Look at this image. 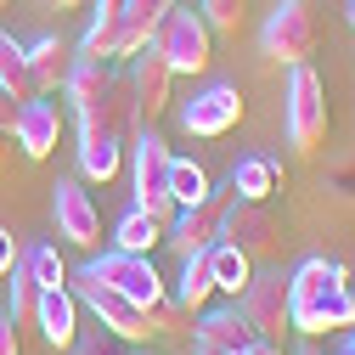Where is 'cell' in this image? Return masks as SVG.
<instances>
[{
	"label": "cell",
	"mask_w": 355,
	"mask_h": 355,
	"mask_svg": "<svg viewBox=\"0 0 355 355\" xmlns=\"http://www.w3.org/2000/svg\"><path fill=\"white\" fill-rule=\"evenodd\" d=\"M119 12H124V0H96L91 28H85V40H79V57H113V46H119Z\"/></svg>",
	"instance_id": "26"
},
{
	"label": "cell",
	"mask_w": 355,
	"mask_h": 355,
	"mask_svg": "<svg viewBox=\"0 0 355 355\" xmlns=\"http://www.w3.org/2000/svg\"><path fill=\"white\" fill-rule=\"evenodd\" d=\"M107 85H113V68H107V57H73V68H68V85H62V96H68V107H73V119H79V136L102 124Z\"/></svg>",
	"instance_id": "14"
},
{
	"label": "cell",
	"mask_w": 355,
	"mask_h": 355,
	"mask_svg": "<svg viewBox=\"0 0 355 355\" xmlns=\"http://www.w3.org/2000/svg\"><path fill=\"white\" fill-rule=\"evenodd\" d=\"M73 299L91 310V316L113 333V338H124V344H147L153 338V322H147V310L136 304V299H124L119 288H107V282H96L91 271H79L73 277Z\"/></svg>",
	"instance_id": "5"
},
{
	"label": "cell",
	"mask_w": 355,
	"mask_h": 355,
	"mask_svg": "<svg viewBox=\"0 0 355 355\" xmlns=\"http://www.w3.org/2000/svg\"><path fill=\"white\" fill-rule=\"evenodd\" d=\"M338 181H344V187H349V192H344V198H355V164H344V169H338Z\"/></svg>",
	"instance_id": "37"
},
{
	"label": "cell",
	"mask_w": 355,
	"mask_h": 355,
	"mask_svg": "<svg viewBox=\"0 0 355 355\" xmlns=\"http://www.w3.org/2000/svg\"><path fill=\"white\" fill-rule=\"evenodd\" d=\"M209 293H214V265H209V248H203V254H187V259H181V282H175V299H181L187 316H198V310L209 304Z\"/></svg>",
	"instance_id": "22"
},
{
	"label": "cell",
	"mask_w": 355,
	"mask_h": 355,
	"mask_svg": "<svg viewBox=\"0 0 355 355\" xmlns=\"http://www.w3.org/2000/svg\"><path fill=\"white\" fill-rule=\"evenodd\" d=\"M237 355H282V344H271V338H248Z\"/></svg>",
	"instance_id": "35"
},
{
	"label": "cell",
	"mask_w": 355,
	"mask_h": 355,
	"mask_svg": "<svg viewBox=\"0 0 355 355\" xmlns=\"http://www.w3.org/2000/svg\"><path fill=\"white\" fill-rule=\"evenodd\" d=\"M0 355H23V333L12 316H0Z\"/></svg>",
	"instance_id": "34"
},
{
	"label": "cell",
	"mask_w": 355,
	"mask_h": 355,
	"mask_svg": "<svg viewBox=\"0 0 355 355\" xmlns=\"http://www.w3.org/2000/svg\"><path fill=\"white\" fill-rule=\"evenodd\" d=\"M0 6H12V0H0Z\"/></svg>",
	"instance_id": "43"
},
{
	"label": "cell",
	"mask_w": 355,
	"mask_h": 355,
	"mask_svg": "<svg viewBox=\"0 0 355 355\" xmlns=\"http://www.w3.org/2000/svg\"><path fill=\"white\" fill-rule=\"evenodd\" d=\"M344 17H349V28H355V0H344Z\"/></svg>",
	"instance_id": "38"
},
{
	"label": "cell",
	"mask_w": 355,
	"mask_h": 355,
	"mask_svg": "<svg viewBox=\"0 0 355 355\" xmlns=\"http://www.w3.org/2000/svg\"><path fill=\"white\" fill-rule=\"evenodd\" d=\"M153 46L164 51V62H169L175 73H203V68L214 62V28L203 23V12H192V6L175 0L169 17H164L158 34H153Z\"/></svg>",
	"instance_id": "4"
},
{
	"label": "cell",
	"mask_w": 355,
	"mask_h": 355,
	"mask_svg": "<svg viewBox=\"0 0 355 355\" xmlns=\"http://www.w3.org/2000/svg\"><path fill=\"white\" fill-rule=\"evenodd\" d=\"M124 169V141L119 136H79V175L85 181H113Z\"/></svg>",
	"instance_id": "21"
},
{
	"label": "cell",
	"mask_w": 355,
	"mask_h": 355,
	"mask_svg": "<svg viewBox=\"0 0 355 355\" xmlns=\"http://www.w3.org/2000/svg\"><path fill=\"white\" fill-rule=\"evenodd\" d=\"M237 124H243V91L237 85H203V91L181 107V130L187 136H203V141L226 136Z\"/></svg>",
	"instance_id": "12"
},
{
	"label": "cell",
	"mask_w": 355,
	"mask_h": 355,
	"mask_svg": "<svg viewBox=\"0 0 355 355\" xmlns=\"http://www.w3.org/2000/svg\"><path fill=\"white\" fill-rule=\"evenodd\" d=\"M209 265H214V293H243L248 288V277H254V259L237 248V243H214L209 248Z\"/></svg>",
	"instance_id": "25"
},
{
	"label": "cell",
	"mask_w": 355,
	"mask_h": 355,
	"mask_svg": "<svg viewBox=\"0 0 355 355\" xmlns=\"http://www.w3.org/2000/svg\"><path fill=\"white\" fill-rule=\"evenodd\" d=\"M73 355H130V344H124V338H113L107 327H96V333L73 338Z\"/></svg>",
	"instance_id": "32"
},
{
	"label": "cell",
	"mask_w": 355,
	"mask_h": 355,
	"mask_svg": "<svg viewBox=\"0 0 355 355\" xmlns=\"http://www.w3.org/2000/svg\"><path fill=\"white\" fill-rule=\"evenodd\" d=\"M12 265H23V248H17V237L0 226V277H12Z\"/></svg>",
	"instance_id": "33"
},
{
	"label": "cell",
	"mask_w": 355,
	"mask_h": 355,
	"mask_svg": "<svg viewBox=\"0 0 355 355\" xmlns=\"http://www.w3.org/2000/svg\"><path fill=\"white\" fill-rule=\"evenodd\" d=\"M327 141V85L310 62L288 68V147L316 153Z\"/></svg>",
	"instance_id": "3"
},
{
	"label": "cell",
	"mask_w": 355,
	"mask_h": 355,
	"mask_svg": "<svg viewBox=\"0 0 355 355\" xmlns=\"http://www.w3.org/2000/svg\"><path fill=\"white\" fill-rule=\"evenodd\" d=\"M57 136H62V107H57V96H28V102L17 107L12 141L40 164V158H51V153H57Z\"/></svg>",
	"instance_id": "15"
},
{
	"label": "cell",
	"mask_w": 355,
	"mask_h": 355,
	"mask_svg": "<svg viewBox=\"0 0 355 355\" xmlns=\"http://www.w3.org/2000/svg\"><path fill=\"white\" fill-rule=\"evenodd\" d=\"M169 141L158 136L153 124L136 130V147H130V187H136V209L158 214V220H175V198H169Z\"/></svg>",
	"instance_id": "2"
},
{
	"label": "cell",
	"mask_w": 355,
	"mask_h": 355,
	"mask_svg": "<svg viewBox=\"0 0 355 355\" xmlns=\"http://www.w3.org/2000/svg\"><path fill=\"white\" fill-rule=\"evenodd\" d=\"M96 282H107V288H119L124 299H136L141 310H153L169 288H164V277H158V265H153V254H124V248H113V254H102V259H91L85 265Z\"/></svg>",
	"instance_id": "9"
},
{
	"label": "cell",
	"mask_w": 355,
	"mask_h": 355,
	"mask_svg": "<svg viewBox=\"0 0 355 355\" xmlns=\"http://www.w3.org/2000/svg\"><path fill=\"white\" fill-rule=\"evenodd\" d=\"M288 310H293V333H333V327H355V293L344 265L333 259H304L288 277Z\"/></svg>",
	"instance_id": "1"
},
{
	"label": "cell",
	"mask_w": 355,
	"mask_h": 355,
	"mask_svg": "<svg viewBox=\"0 0 355 355\" xmlns=\"http://www.w3.org/2000/svg\"><path fill=\"white\" fill-rule=\"evenodd\" d=\"M237 192L226 187V192H209L203 203H187V209H175V220H169V248L175 254H203V248H214L220 243V214H226V203H232Z\"/></svg>",
	"instance_id": "11"
},
{
	"label": "cell",
	"mask_w": 355,
	"mask_h": 355,
	"mask_svg": "<svg viewBox=\"0 0 355 355\" xmlns=\"http://www.w3.org/2000/svg\"><path fill=\"white\" fill-rule=\"evenodd\" d=\"M147 322H153V333H187V322H192V316L181 310V299H169V293H164V299L147 310Z\"/></svg>",
	"instance_id": "31"
},
{
	"label": "cell",
	"mask_w": 355,
	"mask_h": 355,
	"mask_svg": "<svg viewBox=\"0 0 355 355\" xmlns=\"http://www.w3.org/2000/svg\"><path fill=\"white\" fill-rule=\"evenodd\" d=\"M192 338L198 344H214V349H243L248 338H254V327L243 322V310L237 304H220V310H198V327H192Z\"/></svg>",
	"instance_id": "19"
},
{
	"label": "cell",
	"mask_w": 355,
	"mask_h": 355,
	"mask_svg": "<svg viewBox=\"0 0 355 355\" xmlns=\"http://www.w3.org/2000/svg\"><path fill=\"white\" fill-rule=\"evenodd\" d=\"M34 327H40V338H46L51 349H73V338H79V299H73V288H46L40 293Z\"/></svg>",
	"instance_id": "17"
},
{
	"label": "cell",
	"mask_w": 355,
	"mask_h": 355,
	"mask_svg": "<svg viewBox=\"0 0 355 355\" xmlns=\"http://www.w3.org/2000/svg\"><path fill=\"white\" fill-rule=\"evenodd\" d=\"M119 248L124 254H153L164 237H169V220H158V214H147V209H130L124 220H119Z\"/></svg>",
	"instance_id": "24"
},
{
	"label": "cell",
	"mask_w": 355,
	"mask_h": 355,
	"mask_svg": "<svg viewBox=\"0 0 355 355\" xmlns=\"http://www.w3.org/2000/svg\"><path fill=\"white\" fill-rule=\"evenodd\" d=\"M51 220H57V237L73 243V248H96L102 243V214L91 203L79 181H57L51 187Z\"/></svg>",
	"instance_id": "13"
},
{
	"label": "cell",
	"mask_w": 355,
	"mask_h": 355,
	"mask_svg": "<svg viewBox=\"0 0 355 355\" xmlns=\"http://www.w3.org/2000/svg\"><path fill=\"white\" fill-rule=\"evenodd\" d=\"M169 6L175 0H124V12H119V46H113V57H136L147 40L158 34V23L169 17Z\"/></svg>",
	"instance_id": "18"
},
{
	"label": "cell",
	"mask_w": 355,
	"mask_h": 355,
	"mask_svg": "<svg viewBox=\"0 0 355 355\" xmlns=\"http://www.w3.org/2000/svg\"><path fill=\"white\" fill-rule=\"evenodd\" d=\"M304 355H322V349H304Z\"/></svg>",
	"instance_id": "42"
},
{
	"label": "cell",
	"mask_w": 355,
	"mask_h": 355,
	"mask_svg": "<svg viewBox=\"0 0 355 355\" xmlns=\"http://www.w3.org/2000/svg\"><path fill=\"white\" fill-rule=\"evenodd\" d=\"M220 243H237L248 259H271L282 248V220L254 198H232L220 214Z\"/></svg>",
	"instance_id": "8"
},
{
	"label": "cell",
	"mask_w": 355,
	"mask_h": 355,
	"mask_svg": "<svg viewBox=\"0 0 355 355\" xmlns=\"http://www.w3.org/2000/svg\"><path fill=\"white\" fill-rule=\"evenodd\" d=\"M6 141H12V130H0V158H6Z\"/></svg>",
	"instance_id": "40"
},
{
	"label": "cell",
	"mask_w": 355,
	"mask_h": 355,
	"mask_svg": "<svg viewBox=\"0 0 355 355\" xmlns=\"http://www.w3.org/2000/svg\"><path fill=\"white\" fill-rule=\"evenodd\" d=\"M12 124H17V102L0 91V130H12Z\"/></svg>",
	"instance_id": "36"
},
{
	"label": "cell",
	"mask_w": 355,
	"mask_h": 355,
	"mask_svg": "<svg viewBox=\"0 0 355 355\" xmlns=\"http://www.w3.org/2000/svg\"><path fill=\"white\" fill-rule=\"evenodd\" d=\"M237 310H243V322L254 327V338H271L282 344L293 333V310H288V277L282 271H254L248 288L237 293Z\"/></svg>",
	"instance_id": "6"
},
{
	"label": "cell",
	"mask_w": 355,
	"mask_h": 355,
	"mask_svg": "<svg viewBox=\"0 0 355 355\" xmlns=\"http://www.w3.org/2000/svg\"><path fill=\"white\" fill-rule=\"evenodd\" d=\"M214 187H209V169L198 164V158H175L169 164V198H175V209H187V203H203Z\"/></svg>",
	"instance_id": "27"
},
{
	"label": "cell",
	"mask_w": 355,
	"mask_h": 355,
	"mask_svg": "<svg viewBox=\"0 0 355 355\" xmlns=\"http://www.w3.org/2000/svg\"><path fill=\"white\" fill-rule=\"evenodd\" d=\"M40 288L34 277H28V265H12V322L17 327H34V310H40Z\"/></svg>",
	"instance_id": "29"
},
{
	"label": "cell",
	"mask_w": 355,
	"mask_h": 355,
	"mask_svg": "<svg viewBox=\"0 0 355 355\" xmlns=\"http://www.w3.org/2000/svg\"><path fill=\"white\" fill-rule=\"evenodd\" d=\"M243 6H248V0H198V12H203V23H209L214 34H237Z\"/></svg>",
	"instance_id": "30"
},
{
	"label": "cell",
	"mask_w": 355,
	"mask_h": 355,
	"mask_svg": "<svg viewBox=\"0 0 355 355\" xmlns=\"http://www.w3.org/2000/svg\"><path fill=\"white\" fill-rule=\"evenodd\" d=\"M338 355H355V333H349V338H344V349H338Z\"/></svg>",
	"instance_id": "39"
},
{
	"label": "cell",
	"mask_w": 355,
	"mask_h": 355,
	"mask_svg": "<svg viewBox=\"0 0 355 355\" xmlns=\"http://www.w3.org/2000/svg\"><path fill=\"white\" fill-rule=\"evenodd\" d=\"M130 91H136V113H141V124H158L164 113H169V91H175V68L164 62V51L153 46V40H147V46L136 51V57H130Z\"/></svg>",
	"instance_id": "10"
},
{
	"label": "cell",
	"mask_w": 355,
	"mask_h": 355,
	"mask_svg": "<svg viewBox=\"0 0 355 355\" xmlns=\"http://www.w3.org/2000/svg\"><path fill=\"white\" fill-rule=\"evenodd\" d=\"M57 6H79V0H57Z\"/></svg>",
	"instance_id": "41"
},
{
	"label": "cell",
	"mask_w": 355,
	"mask_h": 355,
	"mask_svg": "<svg viewBox=\"0 0 355 355\" xmlns=\"http://www.w3.org/2000/svg\"><path fill=\"white\" fill-rule=\"evenodd\" d=\"M23 51H28V73H34V91H40V96H57L62 85H68V68H73L79 46H68L62 34H40L34 46H23Z\"/></svg>",
	"instance_id": "16"
},
{
	"label": "cell",
	"mask_w": 355,
	"mask_h": 355,
	"mask_svg": "<svg viewBox=\"0 0 355 355\" xmlns=\"http://www.w3.org/2000/svg\"><path fill=\"white\" fill-rule=\"evenodd\" d=\"M0 91H6L17 107H23L28 96H40V91H34V73H28V51L17 46L12 34H0Z\"/></svg>",
	"instance_id": "23"
},
{
	"label": "cell",
	"mask_w": 355,
	"mask_h": 355,
	"mask_svg": "<svg viewBox=\"0 0 355 355\" xmlns=\"http://www.w3.org/2000/svg\"><path fill=\"white\" fill-rule=\"evenodd\" d=\"M259 51L271 62H282V68H293V62H304L316 51V17H310L304 0H277L271 6V17L259 28Z\"/></svg>",
	"instance_id": "7"
},
{
	"label": "cell",
	"mask_w": 355,
	"mask_h": 355,
	"mask_svg": "<svg viewBox=\"0 0 355 355\" xmlns=\"http://www.w3.org/2000/svg\"><path fill=\"white\" fill-rule=\"evenodd\" d=\"M226 187L237 192V198H254V203H265L277 187H282V169H277V158H265V153H248V158H237V169L226 175Z\"/></svg>",
	"instance_id": "20"
},
{
	"label": "cell",
	"mask_w": 355,
	"mask_h": 355,
	"mask_svg": "<svg viewBox=\"0 0 355 355\" xmlns=\"http://www.w3.org/2000/svg\"><path fill=\"white\" fill-rule=\"evenodd\" d=\"M23 265H28V277H34L40 288H68V259L57 254V243H34V248L23 254Z\"/></svg>",
	"instance_id": "28"
}]
</instances>
